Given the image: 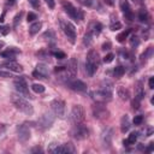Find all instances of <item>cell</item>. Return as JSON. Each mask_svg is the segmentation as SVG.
I'll return each instance as SVG.
<instances>
[{
	"label": "cell",
	"mask_w": 154,
	"mask_h": 154,
	"mask_svg": "<svg viewBox=\"0 0 154 154\" xmlns=\"http://www.w3.org/2000/svg\"><path fill=\"white\" fill-rule=\"evenodd\" d=\"M112 90H113V84L109 81H103L99 88L97 91L94 93L95 99L99 102H105L109 101L112 99Z\"/></svg>",
	"instance_id": "6da1fadb"
},
{
	"label": "cell",
	"mask_w": 154,
	"mask_h": 154,
	"mask_svg": "<svg viewBox=\"0 0 154 154\" xmlns=\"http://www.w3.org/2000/svg\"><path fill=\"white\" fill-rule=\"evenodd\" d=\"M100 64V57L99 53L95 49H90L87 54V61H85V71L89 76H93Z\"/></svg>",
	"instance_id": "7a4b0ae2"
},
{
	"label": "cell",
	"mask_w": 154,
	"mask_h": 154,
	"mask_svg": "<svg viewBox=\"0 0 154 154\" xmlns=\"http://www.w3.org/2000/svg\"><path fill=\"white\" fill-rule=\"evenodd\" d=\"M11 101L12 103L16 106V108H18L19 111H22L23 113L28 114V116H31L34 113V108L31 106V103L29 101H26L23 96H19V95H16L13 94L11 96Z\"/></svg>",
	"instance_id": "3957f363"
},
{
	"label": "cell",
	"mask_w": 154,
	"mask_h": 154,
	"mask_svg": "<svg viewBox=\"0 0 154 154\" xmlns=\"http://www.w3.org/2000/svg\"><path fill=\"white\" fill-rule=\"evenodd\" d=\"M59 23H60V28H61L63 32L69 38V41L71 43H75V41H76V29H75V25L71 22L64 20V19H60Z\"/></svg>",
	"instance_id": "277c9868"
},
{
	"label": "cell",
	"mask_w": 154,
	"mask_h": 154,
	"mask_svg": "<svg viewBox=\"0 0 154 154\" xmlns=\"http://www.w3.org/2000/svg\"><path fill=\"white\" fill-rule=\"evenodd\" d=\"M85 118V113H84V108L81 105H75L70 112V120L72 124H81L84 122Z\"/></svg>",
	"instance_id": "5b68a950"
},
{
	"label": "cell",
	"mask_w": 154,
	"mask_h": 154,
	"mask_svg": "<svg viewBox=\"0 0 154 154\" xmlns=\"http://www.w3.org/2000/svg\"><path fill=\"white\" fill-rule=\"evenodd\" d=\"M63 8H64V11H65L72 19H75V20H82V19H83V12H82L79 8L75 7L71 2H69V1H63Z\"/></svg>",
	"instance_id": "8992f818"
},
{
	"label": "cell",
	"mask_w": 154,
	"mask_h": 154,
	"mask_svg": "<svg viewBox=\"0 0 154 154\" xmlns=\"http://www.w3.org/2000/svg\"><path fill=\"white\" fill-rule=\"evenodd\" d=\"M54 119H55V114H54L53 112H46V113H43V114L40 117V119L37 120V126H38L40 129H42V130L48 129V128H51L52 124L54 123Z\"/></svg>",
	"instance_id": "52a82bcc"
},
{
	"label": "cell",
	"mask_w": 154,
	"mask_h": 154,
	"mask_svg": "<svg viewBox=\"0 0 154 154\" xmlns=\"http://www.w3.org/2000/svg\"><path fill=\"white\" fill-rule=\"evenodd\" d=\"M14 88L17 90V93L19 95H23L24 97H31L30 93H29V88H28V84L25 82V79L23 77H19L17 79H14Z\"/></svg>",
	"instance_id": "ba28073f"
},
{
	"label": "cell",
	"mask_w": 154,
	"mask_h": 154,
	"mask_svg": "<svg viewBox=\"0 0 154 154\" xmlns=\"http://www.w3.org/2000/svg\"><path fill=\"white\" fill-rule=\"evenodd\" d=\"M51 108H52V112L58 116L59 118H63L65 116V102L60 99H55L51 102Z\"/></svg>",
	"instance_id": "9c48e42d"
},
{
	"label": "cell",
	"mask_w": 154,
	"mask_h": 154,
	"mask_svg": "<svg viewBox=\"0 0 154 154\" xmlns=\"http://www.w3.org/2000/svg\"><path fill=\"white\" fill-rule=\"evenodd\" d=\"M72 135H73V137L76 140H84V138H87L89 136V130L83 123L76 124L73 130H72Z\"/></svg>",
	"instance_id": "30bf717a"
},
{
	"label": "cell",
	"mask_w": 154,
	"mask_h": 154,
	"mask_svg": "<svg viewBox=\"0 0 154 154\" xmlns=\"http://www.w3.org/2000/svg\"><path fill=\"white\" fill-rule=\"evenodd\" d=\"M93 114H94V117L97 118V119H103V118H107L108 111H107L106 106H105L102 102H96V103L93 106Z\"/></svg>",
	"instance_id": "8fae6325"
},
{
	"label": "cell",
	"mask_w": 154,
	"mask_h": 154,
	"mask_svg": "<svg viewBox=\"0 0 154 154\" xmlns=\"http://www.w3.org/2000/svg\"><path fill=\"white\" fill-rule=\"evenodd\" d=\"M65 84H66L70 89H72V90H75V91H87V89H88L87 84H85L83 81H81V79L71 78V79L67 81Z\"/></svg>",
	"instance_id": "7c38bea8"
},
{
	"label": "cell",
	"mask_w": 154,
	"mask_h": 154,
	"mask_svg": "<svg viewBox=\"0 0 154 154\" xmlns=\"http://www.w3.org/2000/svg\"><path fill=\"white\" fill-rule=\"evenodd\" d=\"M76 152L75 146L71 142H67L65 144H58L54 154H73Z\"/></svg>",
	"instance_id": "4fadbf2b"
},
{
	"label": "cell",
	"mask_w": 154,
	"mask_h": 154,
	"mask_svg": "<svg viewBox=\"0 0 154 154\" xmlns=\"http://www.w3.org/2000/svg\"><path fill=\"white\" fill-rule=\"evenodd\" d=\"M17 134H18V138L22 142H25L30 138V130L25 124H20L17 126Z\"/></svg>",
	"instance_id": "5bb4252c"
},
{
	"label": "cell",
	"mask_w": 154,
	"mask_h": 154,
	"mask_svg": "<svg viewBox=\"0 0 154 154\" xmlns=\"http://www.w3.org/2000/svg\"><path fill=\"white\" fill-rule=\"evenodd\" d=\"M120 8H122V12H123L125 19H128L129 22L134 20V12H132V10H131V7L126 0H123L120 2Z\"/></svg>",
	"instance_id": "9a60e30c"
},
{
	"label": "cell",
	"mask_w": 154,
	"mask_h": 154,
	"mask_svg": "<svg viewBox=\"0 0 154 154\" xmlns=\"http://www.w3.org/2000/svg\"><path fill=\"white\" fill-rule=\"evenodd\" d=\"M65 70H66V72H67L70 76L75 77L76 73H77V70H78V63H77V59H76V58H71V59L67 61Z\"/></svg>",
	"instance_id": "2e32d148"
},
{
	"label": "cell",
	"mask_w": 154,
	"mask_h": 154,
	"mask_svg": "<svg viewBox=\"0 0 154 154\" xmlns=\"http://www.w3.org/2000/svg\"><path fill=\"white\" fill-rule=\"evenodd\" d=\"M18 53H20V51L18 48H16V47H8L6 51H2L0 53V55L2 58H6V59H14L16 54H18Z\"/></svg>",
	"instance_id": "e0dca14e"
},
{
	"label": "cell",
	"mask_w": 154,
	"mask_h": 154,
	"mask_svg": "<svg viewBox=\"0 0 154 154\" xmlns=\"http://www.w3.org/2000/svg\"><path fill=\"white\" fill-rule=\"evenodd\" d=\"M4 66L7 69V70H10V71H12V72H22L23 71V67L18 64V63H16V61H6V63H4Z\"/></svg>",
	"instance_id": "ac0fdd59"
},
{
	"label": "cell",
	"mask_w": 154,
	"mask_h": 154,
	"mask_svg": "<svg viewBox=\"0 0 154 154\" xmlns=\"http://www.w3.org/2000/svg\"><path fill=\"white\" fill-rule=\"evenodd\" d=\"M117 94H118V96H119V99L120 100H123V101H128L129 99H130V91L125 88V87H118V89H117Z\"/></svg>",
	"instance_id": "d6986e66"
},
{
	"label": "cell",
	"mask_w": 154,
	"mask_h": 154,
	"mask_svg": "<svg viewBox=\"0 0 154 154\" xmlns=\"http://www.w3.org/2000/svg\"><path fill=\"white\" fill-rule=\"evenodd\" d=\"M101 30H102L101 23H99V22H93V23H90L88 31L94 36V35H99V34L101 32Z\"/></svg>",
	"instance_id": "ffe728a7"
},
{
	"label": "cell",
	"mask_w": 154,
	"mask_h": 154,
	"mask_svg": "<svg viewBox=\"0 0 154 154\" xmlns=\"http://www.w3.org/2000/svg\"><path fill=\"white\" fill-rule=\"evenodd\" d=\"M130 119H129V117L125 114V116H123L122 117V120H120V131L123 132V134H125V132H128L129 131V129H130Z\"/></svg>",
	"instance_id": "44dd1931"
},
{
	"label": "cell",
	"mask_w": 154,
	"mask_h": 154,
	"mask_svg": "<svg viewBox=\"0 0 154 154\" xmlns=\"http://www.w3.org/2000/svg\"><path fill=\"white\" fill-rule=\"evenodd\" d=\"M122 28V23L117 19V16H111V23H109V29L116 31V30H119Z\"/></svg>",
	"instance_id": "7402d4cb"
},
{
	"label": "cell",
	"mask_w": 154,
	"mask_h": 154,
	"mask_svg": "<svg viewBox=\"0 0 154 154\" xmlns=\"http://www.w3.org/2000/svg\"><path fill=\"white\" fill-rule=\"evenodd\" d=\"M112 135H113V130L112 129H107L106 131H103L102 134V141L105 143V146H109L111 144V140H112Z\"/></svg>",
	"instance_id": "603a6c76"
},
{
	"label": "cell",
	"mask_w": 154,
	"mask_h": 154,
	"mask_svg": "<svg viewBox=\"0 0 154 154\" xmlns=\"http://www.w3.org/2000/svg\"><path fill=\"white\" fill-rule=\"evenodd\" d=\"M42 28V23L41 22H34L30 26H29V34L30 35H35L40 31V29Z\"/></svg>",
	"instance_id": "cb8c5ba5"
},
{
	"label": "cell",
	"mask_w": 154,
	"mask_h": 154,
	"mask_svg": "<svg viewBox=\"0 0 154 154\" xmlns=\"http://www.w3.org/2000/svg\"><path fill=\"white\" fill-rule=\"evenodd\" d=\"M143 96H144V90H143V88H142V82L138 81L137 84H136V94H135V97L141 101V100L143 99Z\"/></svg>",
	"instance_id": "d4e9b609"
},
{
	"label": "cell",
	"mask_w": 154,
	"mask_h": 154,
	"mask_svg": "<svg viewBox=\"0 0 154 154\" xmlns=\"http://www.w3.org/2000/svg\"><path fill=\"white\" fill-rule=\"evenodd\" d=\"M36 71H37L41 76H43L45 78L48 76V67H47L45 64H37V66H36Z\"/></svg>",
	"instance_id": "484cf974"
},
{
	"label": "cell",
	"mask_w": 154,
	"mask_h": 154,
	"mask_svg": "<svg viewBox=\"0 0 154 154\" xmlns=\"http://www.w3.org/2000/svg\"><path fill=\"white\" fill-rule=\"evenodd\" d=\"M129 34H130V30H129V29H128V30H124V31H122V32H120V34L117 36V41H118V42H120V43L125 42V38H128Z\"/></svg>",
	"instance_id": "4316f807"
},
{
	"label": "cell",
	"mask_w": 154,
	"mask_h": 154,
	"mask_svg": "<svg viewBox=\"0 0 154 154\" xmlns=\"http://www.w3.org/2000/svg\"><path fill=\"white\" fill-rule=\"evenodd\" d=\"M138 19L141 22H147L148 20V12L146 8H141L138 11Z\"/></svg>",
	"instance_id": "83f0119b"
},
{
	"label": "cell",
	"mask_w": 154,
	"mask_h": 154,
	"mask_svg": "<svg viewBox=\"0 0 154 154\" xmlns=\"http://www.w3.org/2000/svg\"><path fill=\"white\" fill-rule=\"evenodd\" d=\"M124 73H125V69H124L123 66H117V67H114V70H113V75H114V77H117V78L122 77Z\"/></svg>",
	"instance_id": "f1b7e54d"
},
{
	"label": "cell",
	"mask_w": 154,
	"mask_h": 154,
	"mask_svg": "<svg viewBox=\"0 0 154 154\" xmlns=\"http://www.w3.org/2000/svg\"><path fill=\"white\" fill-rule=\"evenodd\" d=\"M137 132H131L130 135H129V137L126 138V144L128 146H130V144H135V142H136V140H137Z\"/></svg>",
	"instance_id": "f546056e"
},
{
	"label": "cell",
	"mask_w": 154,
	"mask_h": 154,
	"mask_svg": "<svg viewBox=\"0 0 154 154\" xmlns=\"http://www.w3.org/2000/svg\"><path fill=\"white\" fill-rule=\"evenodd\" d=\"M31 89H32L35 93H37V94H41V93L45 91V87H43L42 84H40V83H34V84L31 85Z\"/></svg>",
	"instance_id": "4dcf8cb0"
},
{
	"label": "cell",
	"mask_w": 154,
	"mask_h": 154,
	"mask_svg": "<svg viewBox=\"0 0 154 154\" xmlns=\"http://www.w3.org/2000/svg\"><path fill=\"white\" fill-rule=\"evenodd\" d=\"M138 45H140V38H138V36H136V35L130 36V46H131L132 48H136V47H138Z\"/></svg>",
	"instance_id": "1f68e13d"
},
{
	"label": "cell",
	"mask_w": 154,
	"mask_h": 154,
	"mask_svg": "<svg viewBox=\"0 0 154 154\" xmlns=\"http://www.w3.org/2000/svg\"><path fill=\"white\" fill-rule=\"evenodd\" d=\"M152 53H153V47H148V49L146 51V53H143V54L141 55V60H142V61H146L148 58L152 57Z\"/></svg>",
	"instance_id": "d6a6232c"
},
{
	"label": "cell",
	"mask_w": 154,
	"mask_h": 154,
	"mask_svg": "<svg viewBox=\"0 0 154 154\" xmlns=\"http://www.w3.org/2000/svg\"><path fill=\"white\" fill-rule=\"evenodd\" d=\"M91 37H93V35L88 31V32L84 35V37H83V43H84L85 46H90V43H91Z\"/></svg>",
	"instance_id": "836d02e7"
},
{
	"label": "cell",
	"mask_w": 154,
	"mask_h": 154,
	"mask_svg": "<svg viewBox=\"0 0 154 154\" xmlns=\"http://www.w3.org/2000/svg\"><path fill=\"white\" fill-rule=\"evenodd\" d=\"M113 59H114V54H113V53H108L107 55H105L103 61H105L106 64H109V63H112V61H113Z\"/></svg>",
	"instance_id": "e575fe53"
},
{
	"label": "cell",
	"mask_w": 154,
	"mask_h": 154,
	"mask_svg": "<svg viewBox=\"0 0 154 154\" xmlns=\"http://www.w3.org/2000/svg\"><path fill=\"white\" fill-rule=\"evenodd\" d=\"M8 31H10V26H8V25L0 26V35H7Z\"/></svg>",
	"instance_id": "d590c367"
},
{
	"label": "cell",
	"mask_w": 154,
	"mask_h": 154,
	"mask_svg": "<svg viewBox=\"0 0 154 154\" xmlns=\"http://www.w3.org/2000/svg\"><path fill=\"white\" fill-rule=\"evenodd\" d=\"M26 18H28V19H26L28 22H34L35 19H37V16H36V13H34V12H29Z\"/></svg>",
	"instance_id": "8d00e7d4"
},
{
	"label": "cell",
	"mask_w": 154,
	"mask_h": 154,
	"mask_svg": "<svg viewBox=\"0 0 154 154\" xmlns=\"http://www.w3.org/2000/svg\"><path fill=\"white\" fill-rule=\"evenodd\" d=\"M142 122H143V117H142V116H136V117L134 118V124H135V125H141Z\"/></svg>",
	"instance_id": "74e56055"
},
{
	"label": "cell",
	"mask_w": 154,
	"mask_h": 154,
	"mask_svg": "<svg viewBox=\"0 0 154 154\" xmlns=\"http://www.w3.org/2000/svg\"><path fill=\"white\" fill-rule=\"evenodd\" d=\"M53 55H54L55 58H58V59H64V58H66V54H65L64 52H54Z\"/></svg>",
	"instance_id": "f35d334b"
},
{
	"label": "cell",
	"mask_w": 154,
	"mask_h": 154,
	"mask_svg": "<svg viewBox=\"0 0 154 154\" xmlns=\"http://www.w3.org/2000/svg\"><path fill=\"white\" fill-rule=\"evenodd\" d=\"M111 47H112V45H111V42L109 41H107V42H105L103 45H102V51H109L111 49Z\"/></svg>",
	"instance_id": "ab89813d"
},
{
	"label": "cell",
	"mask_w": 154,
	"mask_h": 154,
	"mask_svg": "<svg viewBox=\"0 0 154 154\" xmlns=\"http://www.w3.org/2000/svg\"><path fill=\"white\" fill-rule=\"evenodd\" d=\"M140 102H141V101L135 97V100L132 101V108H134V109H138V108H140Z\"/></svg>",
	"instance_id": "60d3db41"
},
{
	"label": "cell",
	"mask_w": 154,
	"mask_h": 154,
	"mask_svg": "<svg viewBox=\"0 0 154 154\" xmlns=\"http://www.w3.org/2000/svg\"><path fill=\"white\" fill-rule=\"evenodd\" d=\"M20 17H22V12L18 13L16 17H14V20H13V26H17L18 25V22H20Z\"/></svg>",
	"instance_id": "b9f144b4"
},
{
	"label": "cell",
	"mask_w": 154,
	"mask_h": 154,
	"mask_svg": "<svg viewBox=\"0 0 154 154\" xmlns=\"http://www.w3.org/2000/svg\"><path fill=\"white\" fill-rule=\"evenodd\" d=\"M29 1H30L31 6H32L34 8H38V7H40V0H29Z\"/></svg>",
	"instance_id": "7bdbcfd3"
},
{
	"label": "cell",
	"mask_w": 154,
	"mask_h": 154,
	"mask_svg": "<svg viewBox=\"0 0 154 154\" xmlns=\"http://www.w3.org/2000/svg\"><path fill=\"white\" fill-rule=\"evenodd\" d=\"M0 77H6V78H8V77H12V75H11V72L0 70Z\"/></svg>",
	"instance_id": "ee69618b"
},
{
	"label": "cell",
	"mask_w": 154,
	"mask_h": 154,
	"mask_svg": "<svg viewBox=\"0 0 154 154\" xmlns=\"http://www.w3.org/2000/svg\"><path fill=\"white\" fill-rule=\"evenodd\" d=\"M45 1H46V4L48 5V7H49V8H54V6H55L54 0H45Z\"/></svg>",
	"instance_id": "f6af8a7d"
},
{
	"label": "cell",
	"mask_w": 154,
	"mask_h": 154,
	"mask_svg": "<svg viewBox=\"0 0 154 154\" xmlns=\"http://www.w3.org/2000/svg\"><path fill=\"white\" fill-rule=\"evenodd\" d=\"M78 1L84 6H90L91 5V0H78Z\"/></svg>",
	"instance_id": "bcb514c9"
},
{
	"label": "cell",
	"mask_w": 154,
	"mask_h": 154,
	"mask_svg": "<svg viewBox=\"0 0 154 154\" xmlns=\"http://www.w3.org/2000/svg\"><path fill=\"white\" fill-rule=\"evenodd\" d=\"M153 148H154V143H153V142H150V143H149V147L146 149V152L150 153V152H153Z\"/></svg>",
	"instance_id": "7dc6e473"
},
{
	"label": "cell",
	"mask_w": 154,
	"mask_h": 154,
	"mask_svg": "<svg viewBox=\"0 0 154 154\" xmlns=\"http://www.w3.org/2000/svg\"><path fill=\"white\" fill-rule=\"evenodd\" d=\"M149 88H150V89L154 88V77H150V78H149Z\"/></svg>",
	"instance_id": "c3c4849f"
},
{
	"label": "cell",
	"mask_w": 154,
	"mask_h": 154,
	"mask_svg": "<svg viewBox=\"0 0 154 154\" xmlns=\"http://www.w3.org/2000/svg\"><path fill=\"white\" fill-rule=\"evenodd\" d=\"M36 152L42 153V149H41V148H38V147H35V148H32V149H31V153H36Z\"/></svg>",
	"instance_id": "681fc988"
},
{
	"label": "cell",
	"mask_w": 154,
	"mask_h": 154,
	"mask_svg": "<svg viewBox=\"0 0 154 154\" xmlns=\"http://www.w3.org/2000/svg\"><path fill=\"white\" fill-rule=\"evenodd\" d=\"M153 134V128H149L148 129V132H147V136H150Z\"/></svg>",
	"instance_id": "f907efd6"
},
{
	"label": "cell",
	"mask_w": 154,
	"mask_h": 154,
	"mask_svg": "<svg viewBox=\"0 0 154 154\" xmlns=\"http://www.w3.org/2000/svg\"><path fill=\"white\" fill-rule=\"evenodd\" d=\"M16 1H17V0H7V2H8L10 5H12V4H14Z\"/></svg>",
	"instance_id": "816d5d0a"
},
{
	"label": "cell",
	"mask_w": 154,
	"mask_h": 154,
	"mask_svg": "<svg viewBox=\"0 0 154 154\" xmlns=\"http://www.w3.org/2000/svg\"><path fill=\"white\" fill-rule=\"evenodd\" d=\"M4 45H5V43H4V41H0V51H1V48L4 47Z\"/></svg>",
	"instance_id": "f5cc1de1"
}]
</instances>
